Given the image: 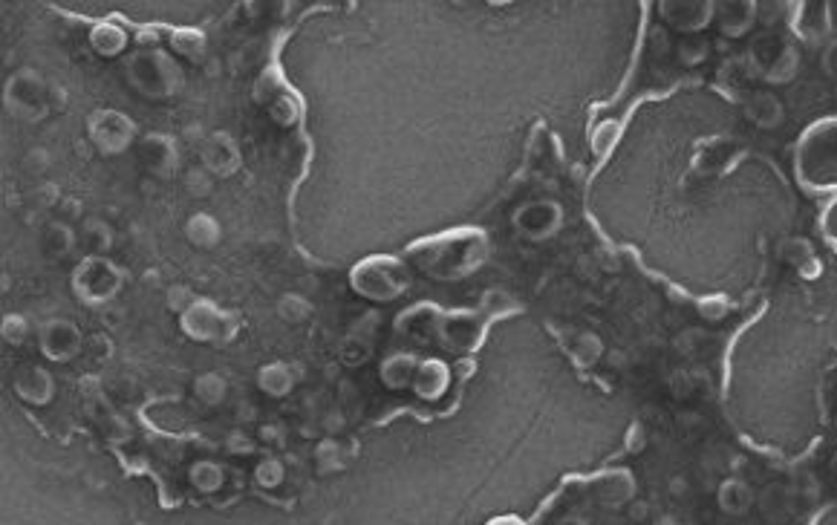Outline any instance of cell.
I'll list each match as a JSON object with an SVG mask.
<instances>
[{
    "label": "cell",
    "instance_id": "obj_10",
    "mask_svg": "<svg viewBox=\"0 0 837 525\" xmlns=\"http://www.w3.org/2000/svg\"><path fill=\"white\" fill-rule=\"evenodd\" d=\"M78 350V329L70 324H50L44 329V352L50 358H70Z\"/></svg>",
    "mask_w": 837,
    "mask_h": 525
},
{
    "label": "cell",
    "instance_id": "obj_7",
    "mask_svg": "<svg viewBox=\"0 0 837 525\" xmlns=\"http://www.w3.org/2000/svg\"><path fill=\"white\" fill-rule=\"evenodd\" d=\"M757 81L754 67L748 64V58H731L719 67V84L731 93V96H751V87Z\"/></svg>",
    "mask_w": 837,
    "mask_h": 525
},
{
    "label": "cell",
    "instance_id": "obj_14",
    "mask_svg": "<svg viewBox=\"0 0 837 525\" xmlns=\"http://www.w3.org/2000/svg\"><path fill=\"white\" fill-rule=\"evenodd\" d=\"M598 491H601V497H604L609 505H624V502L633 497V476L624 474V471L601 476V479H598Z\"/></svg>",
    "mask_w": 837,
    "mask_h": 525
},
{
    "label": "cell",
    "instance_id": "obj_2",
    "mask_svg": "<svg viewBox=\"0 0 837 525\" xmlns=\"http://www.w3.org/2000/svg\"><path fill=\"white\" fill-rule=\"evenodd\" d=\"M748 64L754 67L757 78L771 84H783L797 73V47L780 32H762L748 47Z\"/></svg>",
    "mask_w": 837,
    "mask_h": 525
},
{
    "label": "cell",
    "instance_id": "obj_20",
    "mask_svg": "<svg viewBox=\"0 0 837 525\" xmlns=\"http://www.w3.org/2000/svg\"><path fill=\"white\" fill-rule=\"evenodd\" d=\"M823 64H826L829 73L837 75V41H832V44L826 47V52H823Z\"/></svg>",
    "mask_w": 837,
    "mask_h": 525
},
{
    "label": "cell",
    "instance_id": "obj_22",
    "mask_svg": "<svg viewBox=\"0 0 837 525\" xmlns=\"http://www.w3.org/2000/svg\"><path fill=\"white\" fill-rule=\"evenodd\" d=\"M491 525H523V520H517V517H500V520H494Z\"/></svg>",
    "mask_w": 837,
    "mask_h": 525
},
{
    "label": "cell",
    "instance_id": "obj_12",
    "mask_svg": "<svg viewBox=\"0 0 837 525\" xmlns=\"http://www.w3.org/2000/svg\"><path fill=\"white\" fill-rule=\"evenodd\" d=\"M716 500H719V508H722L725 514H745L751 500H754V494H751V488H748L745 482L728 479V482H722Z\"/></svg>",
    "mask_w": 837,
    "mask_h": 525
},
{
    "label": "cell",
    "instance_id": "obj_3",
    "mask_svg": "<svg viewBox=\"0 0 837 525\" xmlns=\"http://www.w3.org/2000/svg\"><path fill=\"white\" fill-rule=\"evenodd\" d=\"M514 225L523 237H529L534 243L555 237L563 225V208L555 200H537L526 202L517 208L514 214Z\"/></svg>",
    "mask_w": 837,
    "mask_h": 525
},
{
    "label": "cell",
    "instance_id": "obj_1",
    "mask_svg": "<svg viewBox=\"0 0 837 525\" xmlns=\"http://www.w3.org/2000/svg\"><path fill=\"white\" fill-rule=\"evenodd\" d=\"M794 174L812 194H837V116L809 125L794 145Z\"/></svg>",
    "mask_w": 837,
    "mask_h": 525
},
{
    "label": "cell",
    "instance_id": "obj_23",
    "mask_svg": "<svg viewBox=\"0 0 837 525\" xmlns=\"http://www.w3.org/2000/svg\"><path fill=\"white\" fill-rule=\"evenodd\" d=\"M563 525H581V523H563Z\"/></svg>",
    "mask_w": 837,
    "mask_h": 525
},
{
    "label": "cell",
    "instance_id": "obj_4",
    "mask_svg": "<svg viewBox=\"0 0 837 525\" xmlns=\"http://www.w3.org/2000/svg\"><path fill=\"white\" fill-rule=\"evenodd\" d=\"M661 18L685 35H696L713 21V0H664Z\"/></svg>",
    "mask_w": 837,
    "mask_h": 525
},
{
    "label": "cell",
    "instance_id": "obj_16",
    "mask_svg": "<svg viewBox=\"0 0 837 525\" xmlns=\"http://www.w3.org/2000/svg\"><path fill=\"white\" fill-rule=\"evenodd\" d=\"M708 52H711L708 41L699 38V35H687L685 41L679 44V58H682V64H687V67L702 64V61L708 58Z\"/></svg>",
    "mask_w": 837,
    "mask_h": 525
},
{
    "label": "cell",
    "instance_id": "obj_15",
    "mask_svg": "<svg viewBox=\"0 0 837 525\" xmlns=\"http://www.w3.org/2000/svg\"><path fill=\"white\" fill-rule=\"evenodd\" d=\"M156 142H159V150H153L151 139H148L145 148H142V153H145V165H148L151 171H156V174H165V171L174 168V148H171V142H165L162 136H156Z\"/></svg>",
    "mask_w": 837,
    "mask_h": 525
},
{
    "label": "cell",
    "instance_id": "obj_6",
    "mask_svg": "<svg viewBox=\"0 0 837 525\" xmlns=\"http://www.w3.org/2000/svg\"><path fill=\"white\" fill-rule=\"evenodd\" d=\"M713 21L719 24L722 35L742 38L751 26L757 24V3L754 0H722V3H713Z\"/></svg>",
    "mask_w": 837,
    "mask_h": 525
},
{
    "label": "cell",
    "instance_id": "obj_13",
    "mask_svg": "<svg viewBox=\"0 0 837 525\" xmlns=\"http://www.w3.org/2000/svg\"><path fill=\"white\" fill-rule=\"evenodd\" d=\"M445 387H448V370H445V364H439V361L422 364V370L416 373V390H419L425 399H436Z\"/></svg>",
    "mask_w": 837,
    "mask_h": 525
},
{
    "label": "cell",
    "instance_id": "obj_11",
    "mask_svg": "<svg viewBox=\"0 0 837 525\" xmlns=\"http://www.w3.org/2000/svg\"><path fill=\"white\" fill-rule=\"evenodd\" d=\"M783 260H786L788 266H794L803 277H814L820 272V263H817V257H814L812 243H809V240H800V237L783 243Z\"/></svg>",
    "mask_w": 837,
    "mask_h": 525
},
{
    "label": "cell",
    "instance_id": "obj_8",
    "mask_svg": "<svg viewBox=\"0 0 837 525\" xmlns=\"http://www.w3.org/2000/svg\"><path fill=\"white\" fill-rule=\"evenodd\" d=\"M745 113L754 125L768 127V130L780 127V122H783V104L765 90H757L745 99Z\"/></svg>",
    "mask_w": 837,
    "mask_h": 525
},
{
    "label": "cell",
    "instance_id": "obj_17",
    "mask_svg": "<svg viewBox=\"0 0 837 525\" xmlns=\"http://www.w3.org/2000/svg\"><path fill=\"white\" fill-rule=\"evenodd\" d=\"M618 139H621V125L618 122H604V125H598L595 136H592V148H595L598 156H607L609 150L618 145Z\"/></svg>",
    "mask_w": 837,
    "mask_h": 525
},
{
    "label": "cell",
    "instance_id": "obj_9",
    "mask_svg": "<svg viewBox=\"0 0 837 525\" xmlns=\"http://www.w3.org/2000/svg\"><path fill=\"white\" fill-rule=\"evenodd\" d=\"M736 153H739V145H736L734 139H711L699 150L696 168L702 174H719L722 168H728V162L734 159Z\"/></svg>",
    "mask_w": 837,
    "mask_h": 525
},
{
    "label": "cell",
    "instance_id": "obj_5",
    "mask_svg": "<svg viewBox=\"0 0 837 525\" xmlns=\"http://www.w3.org/2000/svg\"><path fill=\"white\" fill-rule=\"evenodd\" d=\"M791 26L797 32V38L809 41V44H820L832 35V24H829V3L826 0H803L797 6H791Z\"/></svg>",
    "mask_w": 837,
    "mask_h": 525
},
{
    "label": "cell",
    "instance_id": "obj_19",
    "mask_svg": "<svg viewBox=\"0 0 837 525\" xmlns=\"http://www.w3.org/2000/svg\"><path fill=\"white\" fill-rule=\"evenodd\" d=\"M96 47L102 52H116L119 47H125V35L110 29V26H104L102 32H96Z\"/></svg>",
    "mask_w": 837,
    "mask_h": 525
},
{
    "label": "cell",
    "instance_id": "obj_21",
    "mask_svg": "<svg viewBox=\"0 0 837 525\" xmlns=\"http://www.w3.org/2000/svg\"><path fill=\"white\" fill-rule=\"evenodd\" d=\"M829 24H832V35H837V3H829Z\"/></svg>",
    "mask_w": 837,
    "mask_h": 525
},
{
    "label": "cell",
    "instance_id": "obj_18",
    "mask_svg": "<svg viewBox=\"0 0 837 525\" xmlns=\"http://www.w3.org/2000/svg\"><path fill=\"white\" fill-rule=\"evenodd\" d=\"M220 479H223V474H220V468H214V465H197L194 468V482L203 488V491H211V488H220Z\"/></svg>",
    "mask_w": 837,
    "mask_h": 525
}]
</instances>
